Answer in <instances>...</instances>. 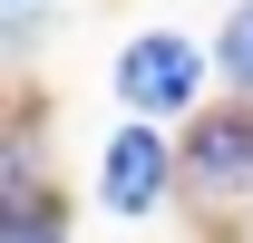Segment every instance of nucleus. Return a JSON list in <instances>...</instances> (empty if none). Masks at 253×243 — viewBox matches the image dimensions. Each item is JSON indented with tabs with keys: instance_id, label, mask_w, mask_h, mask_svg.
Masks as SVG:
<instances>
[{
	"instance_id": "f257e3e1",
	"label": "nucleus",
	"mask_w": 253,
	"mask_h": 243,
	"mask_svg": "<svg viewBox=\"0 0 253 243\" xmlns=\"http://www.w3.org/2000/svg\"><path fill=\"white\" fill-rule=\"evenodd\" d=\"M195 78H205V59H195L185 39H136V49H126L117 59V88H126V107H146V117H166V107H185L195 97Z\"/></svg>"
},
{
	"instance_id": "f03ea898",
	"label": "nucleus",
	"mask_w": 253,
	"mask_h": 243,
	"mask_svg": "<svg viewBox=\"0 0 253 243\" xmlns=\"http://www.w3.org/2000/svg\"><path fill=\"white\" fill-rule=\"evenodd\" d=\"M166 165H175V156H166L146 126H126L117 146H107V204H117V214H146L166 195Z\"/></svg>"
},
{
	"instance_id": "7ed1b4c3",
	"label": "nucleus",
	"mask_w": 253,
	"mask_h": 243,
	"mask_svg": "<svg viewBox=\"0 0 253 243\" xmlns=\"http://www.w3.org/2000/svg\"><path fill=\"white\" fill-rule=\"evenodd\" d=\"M195 175L214 185V195H244L253 185V117H214L195 136Z\"/></svg>"
},
{
	"instance_id": "20e7f679",
	"label": "nucleus",
	"mask_w": 253,
	"mask_h": 243,
	"mask_svg": "<svg viewBox=\"0 0 253 243\" xmlns=\"http://www.w3.org/2000/svg\"><path fill=\"white\" fill-rule=\"evenodd\" d=\"M0 243H68V234H59V204H49V195L0 204Z\"/></svg>"
},
{
	"instance_id": "39448f33",
	"label": "nucleus",
	"mask_w": 253,
	"mask_h": 243,
	"mask_svg": "<svg viewBox=\"0 0 253 243\" xmlns=\"http://www.w3.org/2000/svg\"><path fill=\"white\" fill-rule=\"evenodd\" d=\"M224 68H234V78L253 88V0L234 10V20H224Z\"/></svg>"
}]
</instances>
